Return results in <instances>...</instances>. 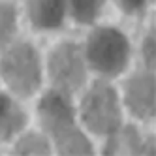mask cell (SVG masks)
Instances as JSON below:
<instances>
[{
    "mask_svg": "<svg viewBox=\"0 0 156 156\" xmlns=\"http://www.w3.org/2000/svg\"><path fill=\"white\" fill-rule=\"evenodd\" d=\"M88 60L98 72L115 75L126 66L128 41L115 28H98L88 38Z\"/></svg>",
    "mask_w": 156,
    "mask_h": 156,
    "instance_id": "cell-1",
    "label": "cell"
},
{
    "mask_svg": "<svg viewBox=\"0 0 156 156\" xmlns=\"http://www.w3.org/2000/svg\"><path fill=\"white\" fill-rule=\"evenodd\" d=\"M2 75L8 85L19 94H30L40 85V62L38 55L27 43L15 45L2 58Z\"/></svg>",
    "mask_w": 156,
    "mask_h": 156,
    "instance_id": "cell-2",
    "label": "cell"
},
{
    "mask_svg": "<svg viewBox=\"0 0 156 156\" xmlns=\"http://www.w3.org/2000/svg\"><path fill=\"white\" fill-rule=\"evenodd\" d=\"M83 119L96 133H113L120 124L115 90L105 83H96L83 102Z\"/></svg>",
    "mask_w": 156,
    "mask_h": 156,
    "instance_id": "cell-3",
    "label": "cell"
},
{
    "mask_svg": "<svg viewBox=\"0 0 156 156\" xmlns=\"http://www.w3.org/2000/svg\"><path fill=\"white\" fill-rule=\"evenodd\" d=\"M51 77L62 90H75L85 81V64L81 51L73 43H64L51 55Z\"/></svg>",
    "mask_w": 156,
    "mask_h": 156,
    "instance_id": "cell-4",
    "label": "cell"
},
{
    "mask_svg": "<svg viewBox=\"0 0 156 156\" xmlns=\"http://www.w3.org/2000/svg\"><path fill=\"white\" fill-rule=\"evenodd\" d=\"M41 122L53 136L60 133L62 130L73 126V111L70 102L60 92H49L43 96L40 104Z\"/></svg>",
    "mask_w": 156,
    "mask_h": 156,
    "instance_id": "cell-5",
    "label": "cell"
},
{
    "mask_svg": "<svg viewBox=\"0 0 156 156\" xmlns=\"http://www.w3.org/2000/svg\"><path fill=\"white\" fill-rule=\"evenodd\" d=\"M126 102L137 117H151L154 113V79L149 73L132 77L126 87Z\"/></svg>",
    "mask_w": 156,
    "mask_h": 156,
    "instance_id": "cell-6",
    "label": "cell"
},
{
    "mask_svg": "<svg viewBox=\"0 0 156 156\" xmlns=\"http://www.w3.org/2000/svg\"><path fill=\"white\" fill-rule=\"evenodd\" d=\"M66 12V0H28L30 21L38 28L60 27Z\"/></svg>",
    "mask_w": 156,
    "mask_h": 156,
    "instance_id": "cell-7",
    "label": "cell"
},
{
    "mask_svg": "<svg viewBox=\"0 0 156 156\" xmlns=\"http://www.w3.org/2000/svg\"><path fill=\"white\" fill-rule=\"evenodd\" d=\"M25 124V113L8 96L0 94V139H8Z\"/></svg>",
    "mask_w": 156,
    "mask_h": 156,
    "instance_id": "cell-8",
    "label": "cell"
},
{
    "mask_svg": "<svg viewBox=\"0 0 156 156\" xmlns=\"http://www.w3.org/2000/svg\"><path fill=\"white\" fill-rule=\"evenodd\" d=\"M113 133L115 136L109 139L107 147H105L107 154H137V152H143L141 139L132 126H126L119 132L115 130Z\"/></svg>",
    "mask_w": 156,
    "mask_h": 156,
    "instance_id": "cell-9",
    "label": "cell"
},
{
    "mask_svg": "<svg viewBox=\"0 0 156 156\" xmlns=\"http://www.w3.org/2000/svg\"><path fill=\"white\" fill-rule=\"evenodd\" d=\"M55 139H57L58 151L62 154H90L92 152L87 137L79 130H75L73 126H70V128L62 130L60 133H57Z\"/></svg>",
    "mask_w": 156,
    "mask_h": 156,
    "instance_id": "cell-10",
    "label": "cell"
},
{
    "mask_svg": "<svg viewBox=\"0 0 156 156\" xmlns=\"http://www.w3.org/2000/svg\"><path fill=\"white\" fill-rule=\"evenodd\" d=\"M102 8V0H72V13L79 23H92Z\"/></svg>",
    "mask_w": 156,
    "mask_h": 156,
    "instance_id": "cell-11",
    "label": "cell"
},
{
    "mask_svg": "<svg viewBox=\"0 0 156 156\" xmlns=\"http://www.w3.org/2000/svg\"><path fill=\"white\" fill-rule=\"evenodd\" d=\"M15 30V12L9 4H0V47L12 38Z\"/></svg>",
    "mask_w": 156,
    "mask_h": 156,
    "instance_id": "cell-12",
    "label": "cell"
},
{
    "mask_svg": "<svg viewBox=\"0 0 156 156\" xmlns=\"http://www.w3.org/2000/svg\"><path fill=\"white\" fill-rule=\"evenodd\" d=\"M15 151L21 152V154H47L49 147L40 136H27L25 139L19 141Z\"/></svg>",
    "mask_w": 156,
    "mask_h": 156,
    "instance_id": "cell-13",
    "label": "cell"
},
{
    "mask_svg": "<svg viewBox=\"0 0 156 156\" xmlns=\"http://www.w3.org/2000/svg\"><path fill=\"white\" fill-rule=\"evenodd\" d=\"M117 2H119V6L124 9V12L133 13V12H139V9H143V6H145V2H147V0H117Z\"/></svg>",
    "mask_w": 156,
    "mask_h": 156,
    "instance_id": "cell-14",
    "label": "cell"
},
{
    "mask_svg": "<svg viewBox=\"0 0 156 156\" xmlns=\"http://www.w3.org/2000/svg\"><path fill=\"white\" fill-rule=\"evenodd\" d=\"M152 49H154V45H152V36H149L147 43H145V57H147L149 66H152V62H154V58H152Z\"/></svg>",
    "mask_w": 156,
    "mask_h": 156,
    "instance_id": "cell-15",
    "label": "cell"
}]
</instances>
